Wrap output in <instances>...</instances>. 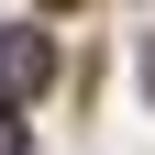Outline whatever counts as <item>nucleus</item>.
Segmentation results:
<instances>
[{
    "instance_id": "2",
    "label": "nucleus",
    "mask_w": 155,
    "mask_h": 155,
    "mask_svg": "<svg viewBox=\"0 0 155 155\" xmlns=\"http://www.w3.org/2000/svg\"><path fill=\"white\" fill-rule=\"evenodd\" d=\"M0 155H22V133H11V122H0Z\"/></svg>"
},
{
    "instance_id": "3",
    "label": "nucleus",
    "mask_w": 155,
    "mask_h": 155,
    "mask_svg": "<svg viewBox=\"0 0 155 155\" xmlns=\"http://www.w3.org/2000/svg\"><path fill=\"white\" fill-rule=\"evenodd\" d=\"M144 89H155V45H144Z\"/></svg>"
},
{
    "instance_id": "1",
    "label": "nucleus",
    "mask_w": 155,
    "mask_h": 155,
    "mask_svg": "<svg viewBox=\"0 0 155 155\" xmlns=\"http://www.w3.org/2000/svg\"><path fill=\"white\" fill-rule=\"evenodd\" d=\"M45 78H55V45H45L33 22H11V33H0V111H11V100H33Z\"/></svg>"
}]
</instances>
